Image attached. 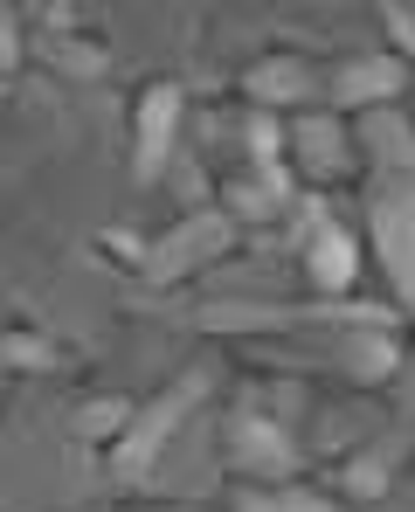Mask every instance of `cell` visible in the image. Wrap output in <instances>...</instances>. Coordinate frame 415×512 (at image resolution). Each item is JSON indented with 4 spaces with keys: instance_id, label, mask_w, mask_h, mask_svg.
Returning <instances> with one entry per match:
<instances>
[{
    "instance_id": "6da1fadb",
    "label": "cell",
    "mask_w": 415,
    "mask_h": 512,
    "mask_svg": "<svg viewBox=\"0 0 415 512\" xmlns=\"http://www.w3.org/2000/svg\"><path fill=\"white\" fill-rule=\"evenodd\" d=\"M374 229H381V256H388V270H395V284L409 291V305H415V208H381L374 215Z\"/></svg>"
},
{
    "instance_id": "7a4b0ae2",
    "label": "cell",
    "mask_w": 415,
    "mask_h": 512,
    "mask_svg": "<svg viewBox=\"0 0 415 512\" xmlns=\"http://www.w3.org/2000/svg\"><path fill=\"white\" fill-rule=\"evenodd\" d=\"M187 395H194V388H180V395H166L160 409H153L146 423L132 429V443H118V471H125V478H139V471H146V457L160 450V436H166L173 423H180V409H187Z\"/></svg>"
},
{
    "instance_id": "3957f363",
    "label": "cell",
    "mask_w": 415,
    "mask_h": 512,
    "mask_svg": "<svg viewBox=\"0 0 415 512\" xmlns=\"http://www.w3.org/2000/svg\"><path fill=\"white\" fill-rule=\"evenodd\" d=\"M173 111H180V90H173V84L146 90V111H139V173H153V167H160L166 132H173Z\"/></svg>"
},
{
    "instance_id": "277c9868",
    "label": "cell",
    "mask_w": 415,
    "mask_h": 512,
    "mask_svg": "<svg viewBox=\"0 0 415 512\" xmlns=\"http://www.w3.org/2000/svg\"><path fill=\"white\" fill-rule=\"evenodd\" d=\"M236 450H243V464H256V471H284L291 464V443L263 423H236Z\"/></svg>"
},
{
    "instance_id": "5b68a950",
    "label": "cell",
    "mask_w": 415,
    "mask_h": 512,
    "mask_svg": "<svg viewBox=\"0 0 415 512\" xmlns=\"http://www.w3.org/2000/svg\"><path fill=\"white\" fill-rule=\"evenodd\" d=\"M312 277H319L326 291H339V284L353 277V243H346V236H319V250H312Z\"/></svg>"
},
{
    "instance_id": "8992f818",
    "label": "cell",
    "mask_w": 415,
    "mask_h": 512,
    "mask_svg": "<svg viewBox=\"0 0 415 512\" xmlns=\"http://www.w3.org/2000/svg\"><path fill=\"white\" fill-rule=\"evenodd\" d=\"M402 84V70H388V63H360L353 77H339V97L346 104H360V97H381V90Z\"/></svg>"
},
{
    "instance_id": "52a82bcc",
    "label": "cell",
    "mask_w": 415,
    "mask_h": 512,
    "mask_svg": "<svg viewBox=\"0 0 415 512\" xmlns=\"http://www.w3.org/2000/svg\"><path fill=\"white\" fill-rule=\"evenodd\" d=\"M249 512H332L319 499H249Z\"/></svg>"
}]
</instances>
